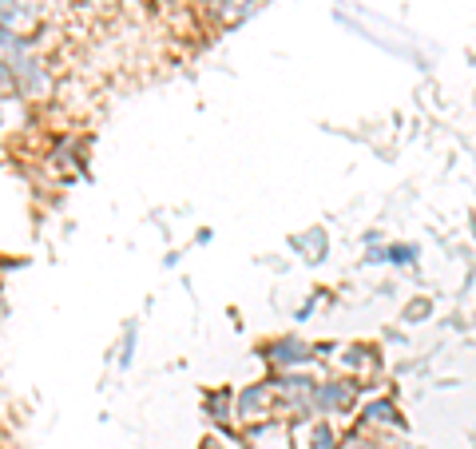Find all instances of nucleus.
Returning <instances> with one entry per match:
<instances>
[{"label":"nucleus","mask_w":476,"mask_h":449,"mask_svg":"<svg viewBox=\"0 0 476 449\" xmlns=\"http://www.w3.org/2000/svg\"><path fill=\"white\" fill-rule=\"evenodd\" d=\"M203 449H223V445H218V442H203Z\"/></svg>","instance_id":"obj_8"},{"label":"nucleus","mask_w":476,"mask_h":449,"mask_svg":"<svg viewBox=\"0 0 476 449\" xmlns=\"http://www.w3.org/2000/svg\"><path fill=\"white\" fill-rule=\"evenodd\" d=\"M132 358H135V326H127L123 330V354H119V366H132Z\"/></svg>","instance_id":"obj_6"},{"label":"nucleus","mask_w":476,"mask_h":449,"mask_svg":"<svg viewBox=\"0 0 476 449\" xmlns=\"http://www.w3.org/2000/svg\"><path fill=\"white\" fill-rule=\"evenodd\" d=\"M314 449H334V429H329V426H318V429H314Z\"/></svg>","instance_id":"obj_7"},{"label":"nucleus","mask_w":476,"mask_h":449,"mask_svg":"<svg viewBox=\"0 0 476 449\" xmlns=\"http://www.w3.org/2000/svg\"><path fill=\"white\" fill-rule=\"evenodd\" d=\"M314 402L326 410V414H334V410L342 414V410L353 406V386H350V382H329V386H318Z\"/></svg>","instance_id":"obj_2"},{"label":"nucleus","mask_w":476,"mask_h":449,"mask_svg":"<svg viewBox=\"0 0 476 449\" xmlns=\"http://www.w3.org/2000/svg\"><path fill=\"white\" fill-rule=\"evenodd\" d=\"M0 449H4V442H0Z\"/></svg>","instance_id":"obj_9"},{"label":"nucleus","mask_w":476,"mask_h":449,"mask_svg":"<svg viewBox=\"0 0 476 449\" xmlns=\"http://www.w3.org/2000/svg\"><path fill=\"white\" fill-rule=\"evenodd\" d=\"M234 414H238V421H259V418H267V414H270V382H267V386H251V390L238 393Z\"/></svg>","instance_id":"obj_1"},{"label":"nucleus","mask_w":476,"mask_h":449,"mask_svg":"<svg viewBox=\"0 0 476 449\" xmlns=\"http://www.w3.org/2000/svg\"><path fill=\"white\" fill-rule=\"evenodd\" d=\"M361 418L365 421H389V426H401V414H397V406H393V402H373V406L361 410Z\"/></svg>","instance_id":"obj_4"},{"label":"nucleus","mask_w":476,"mask_h":449,"mask_svg":"<svg viewBox=\"0 0 476 449\" xmlns=\"http://www.w3.org/2000/svg\"><path fill=\"white\" fill-rule=\"evenodd\" d=\"M226 406H231V393H210V398H203V410H207V414L210 418H215V421H226V418H231V410H226Z\"/></svg>","instance_id":"obj_5"},{"label":"nucleus","mask_w":476,"mask_h":449,"mask_svg":"<svg viewBox=\"0 0 476 449\" xmlns=\"http://www.w3.org/2000/svg\"><path fill=\"white\" fill-rule=\"evenodd\" d=\"M267 358L278 362V366H302V362L310 358V354H306V346H302V342H294V338H282V342L270 346Z\"/></svg>","instance_id":"obj_3"}]
</instances>
